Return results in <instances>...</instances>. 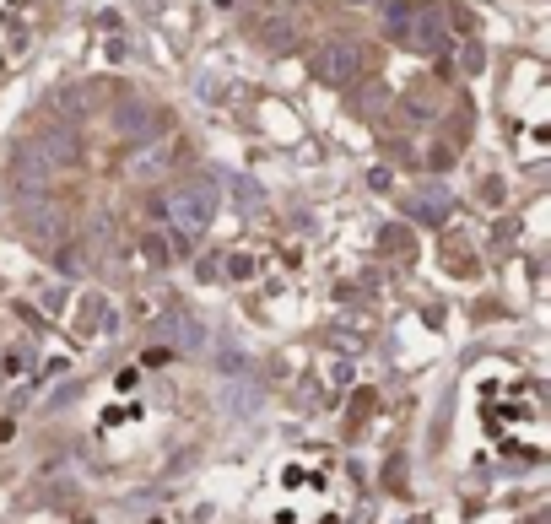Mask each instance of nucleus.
Wrapping results in <instances>:
<instances>
[{"instance_id": "obj_1", "label": "nucleus", "mask_w": 551, "mask_h": 524, "mask_svg": "<svg viewBox=\"0 0 551 524\" xmlns=\"http://www.w3.org/2000/svg\"><path fill=\"white\" fill-rule=\"evenodd\" d=\"M179 211H184V222H190V227H200V222L211 217V190H190V195L179 200Z\"/></svg>"}, {"instance_id": "obj_2", "label": "nucleus", "mask_w": 551, "mask_h": 524, "mask_svg": "<svg viewBox=\"0 0 551 524\" xmlns=\"http://www.w3.org/2000/svg\"><path fill=\"white\" fill-rule=\"evenodd\" d=\"M28 6V0H0V55H6V38L17 28V11Z\"/></svg>"}]
</instances>
